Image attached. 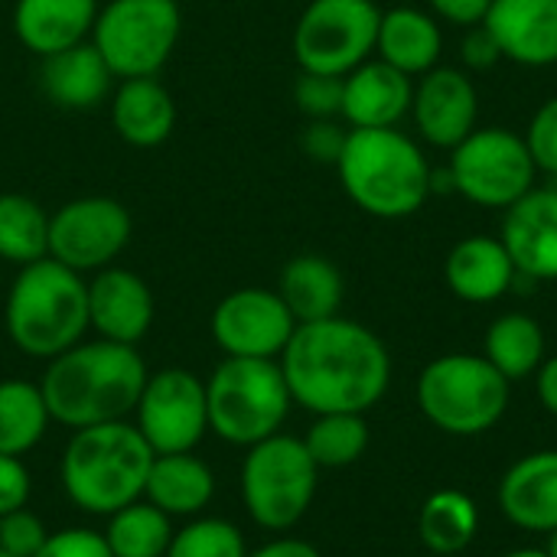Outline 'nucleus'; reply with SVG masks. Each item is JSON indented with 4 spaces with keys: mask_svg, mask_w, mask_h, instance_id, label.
Returning <instances> with one entry per match:
<instances>
[{
    "mask_svg": "<svg viewBox=\"0 0 557 557\" xmlns=\"http://www.w3.org/2000/svg\"><path fill=\"white\" fill-rule=\"evenodd\" d=\"M180 36V0H104L88 42L121 82L160 75V69L173 59Z\"/></svg>",
    "mask_w": 557,
    "mask_h": 557,
    "instance_id": "nucleus-8",
    "label": "nucleus"
},
{
    "mask_svg": "<svg viewBox=\"0 0 557 557\" xmlns=\"http://www.w3.org/2000/svg\"><path fill=\"white\" fill-rule=\"evenodd\" d=\"M3 323L10 343L33 359H55L88 333V281L85 274L39 258L16 268L7 290Z\"/></svg>",
    "mask_w": 557,
    "mask_h": 557,
    "instance_id": "nucleus-4",
    "label": "nucleus"
},
{
    "mask_svg": "<svg viewBox=\"0 0 557 557\" xmlns=\"http://www.w3.org/2000/svg\"><path fill=\"white\" fill-rule=\"evenodd\" d=\"M499 238L519 277L557 281V186H535L503 215Z\"/></svg>",
    "mask_w": 557,
    "mask_h": 557,
    "instance_id": "nucleus-17",
    "label": "nucleus"
},
{
    "mask_svg": "<svg viewBox=\"0 0 557 557\" xmlns=\"http://www.w3.org/2000/svg\"><path fill=\"white\" fill-rule=\"evenodd\" d=\"M346 137H349V127H343L339 121H307V127L300 134V147L310 160L336 166V160L346 147Z\"/></svg>",
    "mask_w": 557,
    "mask_h": 557,
    "instance_id": "nucleus-38",
    "label": "nucleus"
},
{
    "mask_svg": "<svg viewBox=\"0 0 557 557\" xmlns=\"http://www.w3.org/2000/svg\"><path fill=\"white\" fill-rule=\"evenodd\" d=\"M411 117L418 137L437 150H454L467 140L480 124V91L476 82L454 65H434L431 72L418 75Z\"/></svg>",
    "mask_w": 557,
    "mask_h": 557,
    "instance_id": "nucleus-15",
    "label": "nucleus"
},
{
    "mask_svg": "<svg viewBox=\"0 0 557 557\" xmlns=\"http://www.w3.org/2000/svg\"><path fill=\"white\" fill-rule=\"evenodd\" d=\"M545 552H548V557H557V532L548 535V548H545Z\"/></svg>",
    "mask_w": 557,
    "mask_h": 557,
    "instance_id": "nucleus-46",
    "label": "nucleus"
},
{
    "mask_svg": "<svg viewBox=\"0 0 557 557\" xmlns=\"http://www.w3.org/2000/svg\"><path fill=\"white\" fill-rule=\"evenodd\" d=\"M277 362L294 405L313 414H366L392 385L385 343L346 317L300 323Z\"/></svg>",
    "mask_w": 557,
    "mask_h": 557,
    "instance_id": "nucleus-1",
    "label": "nucleus"
},
{
    "mask_svg": "<svg viewBox=\"0 0 557 557\" xmlns=\"http://www.w3.org/2000/svg\"><path fill=\"white\" fill-rule=\"evenodd\" d=\"M304 447L320 470L352 467L369 447L366 414H317L304 437Z\"/></svg>",
    "mask_w": 557,
    "mask_h": 557,
    "instance_id": "nucleus-33",
    "label": "nucleus"
},
{
    "mask_svg": "<svg viewBox=\"0 0 557 557\" xmlns=\"http://www.w3.org/2000/svg\"><path fill=\"white\" fill-rule=\"evenodd\" d=\"M49 421L52 418L39 385H29L23 379L0 382V454H29L46 437Z\"/></svg>",
    "mask_w": 557,
    "mask_h": 557,
    "instance_id": "nucleus-31",
    "label": "nucleus"
},
{
    "mask_svg": "<svg viewBox=\"0 0 557 557\" xmlns=\"http://www.w3.org/2000/svg\"><path fill=\"white\" fill-rule=\"evenodd\" d=\"M147 366L137 346L91 339L49 359L39 392L46 398L49 418L72 431L124 421L144 392Z\"/></svg>",
    "mask_w": 557,
    "mask_h": 557,
    "instance_id": "nucleus-2",
    "label": "nucleus"
},
{
    "mask_svg": "<svg viewBox=\"0 0 557 557\" xmlns=\"http://www.w3.org/2000/svg\"><path fill=\"white\" fill-rule=\"evenodd\" d=\"M428 3H431L434 16H441L454 26H467V29L483 23L493 7V0H428Z\"/></svg>",
    "mask_w": 557,
    "mask_h": 557,
    "instance_id": "nucleus-42",
    "label": "nucleus"
},
{
    "mask_svg": "<svg viewBox=\"0 0 557 557\" xmlns=\"http://www.w3.org/2000/svg\"><path fill=\"white\" fill-rule=\"evenodd\" d=\"M29 493H33V480H29V470L23 467V460L0 454V516L23 509Z\"/></svg>",
    "mask_w": 557,
    "mask_h": 557,
    "instance_id": "nucleus-40",
    "label": "nucleus"
},
{
    "mask_svg": "<svg viewBox=\"0 0 557 557\" xmlns=\"http://www.w3.org/2000/svg\"><path fill=\"white\" fill-rule=\"evenodd\" d=\"M36 557H114L104 535L91 529H65L46 539L42 552Z\"/></svg>",
    "mask_w": 557,
    "mask_h": 557,
    "instance_id": "nucleus-39",
    "label": "nucleus"
},
{
    "mask_svg": "<svg viewBox=\"0 0 557 557\" xmlns=\"http://www.w3.org/2000/svg\"><path fill=\"white\" fill-rule=\"evenodd\" d=\"M460 55H463V65L467 69L486 72V69H493L503 59V49H499L496 36L486 29V23H476V26L467 29L463 42H460Z\"/></svg>",
    "mask_w": 557,
    "mask_h": 557,
    "instance_id": "nucleus-41",
    "label": "nucleus"
},
{
    "mask_svg": "<svg viewBox=\"0 0 557 557\" xmlns=\"http://www.w3.org/2000/svg\"><path fill=\"white\" fill-rule=\"evenodd\" d=\"M153 450L137 424L111 421L72 434L62 454V490L88 516H111L144 496Z\"/></svg>",
    "mask_w": 557,
    "mask_h": 557,
    "instance_id": "nucleus-5",
    "label": "nucleus"
},
{
    "mask_svg": "<svg viewBox=\"0 0 557 557\" xmlns=\"http://www.w3.org/2000/svg\"><path fill=\"white\" fill-rule=\"evenodd\" d=\"M114 85L117 78L91 42L39 59V91L59 111H95L111 98Z\"/></svg>",
    "mask_w": 557,
    "mask_h": 557,
    "instance_id": "nucleus-23",
    "label": "nucleus"
},
{
    "mask_svg": "<svg viewBox=\"0 0 557 557\" xmlns=\"http://www.w3.org/2000/svg\"><path fill=\"white\" fill-rule=\"evenodd\" d=\"M49 532L39 516H33L26 506L16 512L0 516V552L10 557H36L42 552Z\"/></svg>",
    "mask_w": 557,
    "mask_h": 557,
    "instance_id": "nucleus-36",
    "label": "nucleus"
},
{
    "mask_svg": "<svg viewBox=\"0 0 557 557\" xmlns=\"http://www.w3.org/2000/svg\"><path fill=\"white\" fill-rule=\"evenodd\" d=\"M529 144V153L539 166V173L557 176V95L548 98L529 121V131L522 134Z\"/></svg>",
    "mask_w": 557,
    "mask_h": 557,
    "instance_id": "nucleus-37",
    "label": "nucleus"
},
{
    "mask_svg": "<svg viewBox=\"0 0 557 557\" xmlns=\"http://www.w3.org/2000/svg\"><path fill=\"white\" fill-rule=\"evenodd\" d=\"M320 467L300 437L274 434L255 447L242 463V499L248 516L268 532L294 529L317 496Z\"/></svg>",
    "mask_w": 557,
    "mask_h": 557,
    "instance_id": "nucleus-9",
    "label": "nucleus"
},
{
    "mask_svg": "<svg viewBox=\"0 0 557 557\" xmlns=\"http://www.w3.org/2000/svg\"><path fill=\"white\" fill-rule=\"evenodd\" d=\"M98 7V0H16L10 26L26 52L46 59L88 42Z\"/></svg>",
    "mask_w": 557,
    "mask_h": 557,
    "instance_id": "nucleus-22",
    "label": "nucleus"
},
{
    "mask_svg": "<svg viewBox=\"0 0 557 557\" xmlns=\"http://www.w3.org/2000/svg\"><path fill=\"white\" fill-rule=\"evenodd\" d=\"M108 114L114 134L137 150L160 147L176 131V101L157 75L121 78L108 98Z\"/></svg>",
    "mask_w": 557,
    "mask_h": 557,
    "instance_id": "nucleus-20",
    "label": "nucleus"
},
{
    "mask_svg": "<svg viewBox=\"0 0 557 557\" xmlns=\"http://www.w3.org/2000/svg\"><path fill=\"white\" fill-rule=\"evenodd\" d=\"M166 557H248L242 532L225 519H196L173 532Z\"/></svg>",
    "mask_w": 557,
    "mask_h": 557,
    "instance_id": "nucleus-34",
    "label": "nucleus"
},
{
    "mask_svg": "<svg viewBox=\"0 0 557 557\" xmlns=\"http://www.w3.org/2000/svg\"><path fill=\"white\" fill-rule=\"evenodd\" d=\"M454 193L483 209H509L529 189H535L539 166L522 134L506 127H476L450 150L447 163Z\"/></svg>",
    "mask_w": 557,
    "mask_h": 557,
    "instance_id": "nucleus-11",
    "label": "nucleus"
},
{
    "mask_svg": "<svg viewBox=\"0 0 557 557\" xmlns=\"http://www.w3.org/2000/svg\"><path fill=\"white\" fill-rule=\"evenodd\" d=\"M343 193L372 219L398 222L424 209L431 193V160L421 144L398 127H349L336 160Z\"/></svg>",
    "mask_w": 557,
    "mask_h": 557,
    "instance_id": "nucleus-3",
    "label": "nucleus"
},
{
    "mask_svg": "<svg viewBox=\"0 0 557 557\" xmlns=\"http://www.w3.org/2000/svg\"><path fill=\"white\" fill-rule=\"evenodd\" d=\"M483 23L496 36L503 59L529 69L557 62V0H493Z\"/></svg>",
    "mask_w": 557,
    "mask_h": 557,
    "instance_id": "nucleus-19",
    "label": "nucleus"
},
{
    "mask_svg": "<svg viewBox=\"0 0 557 557\" xmlns=\"http://www.w3.org/2000/svg\"><path fill=\"white\" fill-rule=\"evenodd\" d=\"M483 356L503 379L522 382L545 362V330L529 313H503L486 330Z\"/></svg>",
    "mask_w": 557,
    "mask_h": 557,
    "instance_id": "nucleus-28",
    "label": "nucleus"
},
{
    "mask_svg": "<svg viewBox=\"0 0 557 557\" xmlns=\"http://www.w3.org/2000/svg\"><path fill=\"white\" fill-rule=\"evenodd\" d=\"M294 101L307 121H339L343 111V78L300 72L294 82Z\"/></svg>",
    "mask_w": 557,
    "mask_h": 557,
    "instance_id": "nucleus-35",
    "label": "nucleus"
},
{
    "mask_svg": "<svg viewBox=\"0 0 557 557\" xmlns=\"http://www.w3.org/2000/svg\"><path fill=\"white\" fill-rule=\"evenodd\" d=\"M294 330V313L268 287H238L212 310V339L235 359H281Z\"/></svg>",
    "mask_w": 557,
    "mask_h": 557,
    "instance_id": "nucleus-14",
    "label": "nucleus"
},
{
    "mask_svg": "<svg viewBox=\"0 0 557 557\" xmlns=\"http://www.w3.org/2000/svg\"><path fill=\"white\" fill-rule=\"evenodd\" d=\"M153 290L131 268H101L88 281V330L98 339L137 346L153 326Z\"/></svg>",
    "mask_w": 557,
    "mask_h": 557,
    "instance_id": "nucleus-16",
    "label": "nucleus"
},
{
    "mask_svg": "<svg viewBox=\"0 0 557 557\" xmlns=\"http://www.w3.org/2000/svg\"><path fill=\"white\" fill-rule=\"evenodd\" d=\"M114 557H166L173 542L170 516L153 503H131L108 516V529L101 532Z\"/></svg>",
    "mask_w": 557,
    "mask_h": 557,
    "instance_id": "nucleus-32",
    "label": "nucleus"
},
{
    "mask_svg": "<svg viewBox=\"0 0 557 557\" xmlns=\"http://www.w3.org/2000/svg\"><path fill=\"white\" fill-rule=\"evenodd\" d=\"M503 557H548L545 548H516V552H509V555Z\"/></svg>",
    "mask_w": 557,
    "mask_h": 557,
    "instance_id": "nucleus-45",
    "label": "nucleus"
},
{
    "mask_svg": "<svg viewBox=\"0 0 557 557\" xmlns=\"http://www.w3.org/2000/svg\"><path fill=\"white\" fill-rule=\"evenodd\" d=\"M277 294L294 313L297 326L300 323H317L339 317L343 297H346V281L339 268L323 258V255H297L281 268L277 277Z\"/></svg>",
    "mask_w": 557,
    "mask_h": 557,
    "instance_id": "nucleus-26",
    "label": "nucleus"
},
{
    "mask_svg": "<svg viewBox=\"0 0 557 557\" xmlns=\"http://www.w3.org/2000/svg\"><path fill=\"white\" fill-rule=\"evenodd\" d=\"M209 431L225 444L255 447L287 421L294 405L277 359H235L225 356L206 382Z\"/></svg>",
    "mask_w": 557,
    "mask_h": 557,
    "instance_id": "nucleus-7",
    "label": "nucleus"
},
{
    "mask_svg": "<svg viewBox=\"0 0 557 557\" xmlns=\"http://www.w3.org/2000/svg\"><path fill=\"white\" fill-rule=\"evenodd\" d=\"M414 78L395 65L366 59L343 75V111L346 127H398L411 114Z\"/></svg>",
    "mask_w": 557,
    "mask_h": 557,
    "instance_id": "nucleus-18",
    "label": "nucleus"
},
{
    "mask_svg": "<svg viewBox=\"0 0 557 557\" xmlns=\"http://www.w3.org/2000/svg\"><path fill=\"white\" fill-rule=\"evenodd\" d=\"M444 281L454 297L467 304H496L506 297L519 271L503 245V238L493 235H467L460 238L444 261Z\"/></svg>",
    "mask_w": 557,
    "mask_h": 557,
    "instance_id": "nucleus-24",
    "label": "nucleus"
},
{
    "mask_svg": "<svg viewBox=\"0 0 557 557\" xmlns=\"http://www.w3.org/2000/svg\"><path fill=\"white\" fill-rule=\"evenodd\" d=\"M512 398V382L503 379L486 356L447 352L431 359L418 375V408L444 434L480 437L493 431Z\"/></svg>",
    "mask_w": 557,
    "mask_h": 557,
    "instance_id": "nucleus-6",
    "label": "nucleus"
},
{
    "mask_svg": "<svg viewBox=\"0 0 557 557\" xmlns=\"http://www.w3.org/2000/svg\"><path fill=\"white\" fill-rule=\"evenodd\" d=\"M131 235V209L114 196H78L49 212V258L78 274L111 268Z\"/></svg>",
    "mask_w": 557,
    "mask_h": 557,
    "instance_id": "nucleus-12",
    "label": "nucleus"
},
{
    "mask_svg": "<svg viewBox=\"0 0 557 557\" xmlns=\"http://www.w3.org/2000/svg\"><path fill=\"white\" fill-rule=\"evenodd\" d=\"M134 414L153 454H189L209 431L206 382L189 369H160L147 375Z\"/></svg>",
    "mask_w": 557,
    "mask_h": 557,
    "instance_id": "nucleus-13",
    "label": "nucleus"
},
{
    "mask_svg": "<svg viewBox=\"0 0 557 557\" xmlns=\"http://www.w3.org/2000/svg\"><path fill=\"white\" fill-rule=\"evenodd\" d=\"M499 509L522 532H557V450L529 454L503 473Z\"/></svg>",
    "mask_w": 557,
    "mask_h": 557,
    "instance_id": "nucleus-21",
    "label": "nucleus"
},
{
    "mask_svg": "<svg viewBox=\"0 0 557 557\" xmlns=\"http://www.w3.org/2000/svg\"><path fill=\"white\" fill-rule=\"evenodd\" d=\"M379 20L375 0H310L290 39L300 72L349 75L375 55Z\"/></svg>",
    "mask_w": 557,
    "mask_h": 557,
    "instance_id": "nucleus-10",
    "label": "nucleus"
},
{
    "mask_svg": "<svg viewBox=\"0 0 557 557\" xmlns=\"http://www.w3.org/2000/svg\"><path fill=\"white\" fill-rule=\"evenodd\" d=\"M49 258V212L23 193H0V261L23 268Z\"/></svg>",
    "mask_w": 557,
    "mask_h": 557,
    "instance_id": "nucleus-30",
    "label": "nucleus"
},
{
    "mask_svg": "<svg viewBox=\"0 0 557 557\" xmlns=\"http://www.w3.org/2000/svg\"><path fill=\"white\" fill-rule=\"evenodd\" d=\"M535 388H539L542 408L557 418V356H545V362L535 372Z\"/></svg>",
    "mask_w": 557,
    "mask_h": 557,
    "instance_id": "nucleus-43",
    "label": "nucleus"
},
{
    "mask_svg": "<svg viewBox=\"0 0 557 557\" xmlns=\"http://www.w3.org/2000/svg\"><path fill=\"white\" fill-rule=\"evenodd\" d=\"M0 557H10V555H7V552H0Z\"/></svg>",
    "mask_w": 557,
    "mask_h": 557,
    "instance_id": "nucleus-47",
    "label": "nucleus"
},
{
    "mask_svg": "<svg viewBox=\"0 0 557 557\" xmlns=\"http://www.w3.org/2000/svg\"><path fill=\"white\" fill-rule=\"evenodd\" d=\"M147 503L173 516H199L215 496V476L209 463L189 454H157L144 486Z\"/></svg>",
    "mask_w": 557,
    "mask_h": 557,
    "instance_id": "nucleus-27",
    "label": "nucleus"
},
{
    "mask_svg": "<svg viewBox=\"0 0 557 557\" xmlns=\"http://www.w3.org/2000/svg\"><path fill=\"white\" fill-rule=\"evenodd\" d=\"M248 557H323L310 542H300V539H277V542H268L264 548H258L255 555Z\"/></svg>",
    "mask_w": 557,
    "mask_h": 557,
    "instance_id": "nucleus-44",
    "label": "nucleus"
},
{
    "mask_svg": "<svg viewBox=\"0 0 557 557\" xmlns=\"http://www.w3.org/2000/svg\"><path fill=\"white\" fill-rule=\"evenodd\" d=\"M480 532V509L460 490H437L424 499L418 516L421 545L434 555H460Z\"/></svg>",
    "mask_w": 557,
    "mask_h": 557,
    "instance_id": "nucleus-29",
    "label": "nucleus"
},
{
    "mask_svg": "<svg viewBox=\"0 0 557 557\" xmlns=\"http://www.w3.org/2000/svg\"><path fill=\"white\" fill-rule=\"evenodd\" d=\"M375 55L411 78L431 72L434 65H441L444 55V33L437 16L421 7L382 10Z\"/></svg>",
    "mask_w": 557,
    "mask_h": 557,
    "instance_id": "nucleus-25",
    "label": "nucleus"
}]
</instances>
